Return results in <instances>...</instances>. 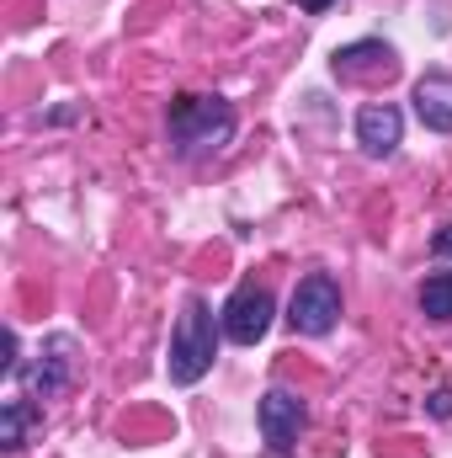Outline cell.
Masks as SVG:
<instances>
[{"label": "cell", "mask_w": 452, "mask_h": 458, "mask_svg": "<svg viewBox=\"0 0 452 458\" xmlns=\"http://www.w3.org/2000/svg\"><path fill=\"white\" fill-rule=\"evenodd\" d=\"M234 107L224 97H176L165 107V133H171V149L181 160H203V155H219L229 139H234Z\"/></svg>", "instance_id": "cell-1"}, {"label": "cell", "mask_w": 452, "mask_h": 458, "mask_svg": "<svg viewBox=\"0 0 452 458\" xmlns=\"http://www.w3.org/2000/svg\"><path fill=\"white\" fill-rule=\"evenodd\" d=\"M213 357H219V326H213V310H208L203 299H187L181 315H176V331H171V357H165L171 384L192 389V384L213 368Z\"/></svg>", "instance_id": "cell-2"}, {"label": "cell", "mask_w": 452, "mask_h": 458, "mask_svg": "<svg viewBox=\"0 0 452 458\" xmlns=\"http://www.w3.org/2000/svg\"><path fill=\"white\" fill-rule=\"evenodd\" d=\"M336 320H340V283L331 272H309L288 299V326L298 336H331Z\"/></svg>", "instance_id": "cell-3"}, {"label": "cell", "mask_w": 452, "mask_h": 458, "mask_svg": "<svg viewBox=\"0 0 452 458\" xmlns=\"http://www.w3.org/2000/svg\"><path fill=\"white\" fill-rule=\"evenodd\" d=\"M272 320H277V304H272V293H266L261 283H239V288L229 293V304H224V336L234 346H255L266 331H272Z\"/></svg>", "instance_id": "cell-4"}, {"label": "cell", "mask_w": 452, "mask_h": 458, "mask_svg": "<svg viewBox=\"0 0 452 458\" xmlns=\"http://www.w3.org/2000/svg\"><path fill=\"white\" fill-rule=\"evenodd\" d=\"M255 421H261L266 448H272L277 458H288L293 448H298V432H304L309 411H304V400H298V394H288V389H266V394H261Z\"/></svg>", "instance_id": "cell-5"}, {"label": "cell", "mask_w": 452, "mask_h": 458, "mask_svg": "<svg viewBox=\"0 0 452 458\" xmlns=\"http://www.w3.org/2000/svg\"><path fill=\"white\" fill-rule=\"evenodd\" d=\"M399 139H405V113H399L394 102H367V107L356 113V144H362L372 160H389V155L399 149Z\"/></svg>", "instance_id": "cell-6"}, {"label": "cell", "mask_w": 452, "mask_h": 458, "mask_svg": "<svg viewBox=\"0 0 452 458\" xmlns=\"http://www.w3.org/2000/svg\"><path fill=\"white\" fill-rule=\"evenodd\" d=\"M75 373H80L75 336H48V342H43V357H38V368H32V394L54 400V394H64V389L75 384Z\"/></svg>", "instance_id": "cell-7"}, {"label": "cell", "mask_w": 452, "mask_h": 458, "mask_svg": "<svg viewBox=\"0 0 452 458\" xmlns=\"http://www.w3.org/2000/svg\"><path fill=\"white\" fill-rule=\"evenodd\" d=\"M331 70H336L340 81H362V75H394V70H399V59H394V48H389V43L362 38V43H346V48H336Z\"/></svg>", "instance_id": "cell-8"}, {"label": "cell", "mask_w": 452, "mask_h": 458, "mask_svg": "<svg viewBox=\"0 0 452 458\" xmlns=\"http://www.w3.org/2000/svg\"><path fill=\"white\" fill-rule=\"evenodd\" d=\"M415 117L431 128V133H452V75L448 70H426L415 81Z\"/></svg>", "instance_id": "cell-9"}, {"label": "cell", "mask_w": 452, "mask_h": 458, "mask_svg": "<svg viewBox=\"0 0 452 458\" xmlns=\"http://www.w3.org/2000/svg\"><path fill=\"white\" fill-rule=\"evenodd\" d=\"M38 427H43L38 400H27V394L5 400V411H0V448H5V454H21V448L32 443V432H38Z\"/></svg>", "instance_id": "cell-10"}, {"label": "cell", "mask_w": 452, "mask_h": 458, "mask_svg": "<svg viewBox=\"0 0 452 458\" xmlns=\"http://www.w3.org/2000/svg\"><path fill=\"white\" fill-rule=\"evenodd\" d=\"M421 315L426 320H452V272H426V283H421Z\"/></svg>", "instance_id": "cell-11"}, {"label": "cell", "mask_w": 452, "mask_h": 458, "mask_svg": "<svg viewBox=\"0 0 452 458\" xmlns=\"http://www.w3.org/2000/svg\"><path fill=\"white\" fill-rule=\"evenodd\" d=\"M426 411H431L437 421H448V416H452V389H448V384H442V389H437V394L426 400Z\"/></svg>", "instance_id": "cell-12"}, {"label": "cell", "mask_w": 452, "mask_h": 458, "mask_svg": "<svg viewBox=\"0 0 452 458\" xmlns=\"http://www.w3.org/2000/svg\"><path fill=\"white\" fill-rule=\"evenodd\" d=\"M0 368L16 373V331H11V326H5V357H0Z\"/></svg>", "instance_id": "cell-13"}, {"label": "cell", "mask_w": 452, "mask_h": 458, "mask_svg": "<svg viewBox=\"0 0 452 458\" xmlns=\"http://www.w3.org/2000/svg\"><path fill=\"white\" fill-rule=\"evenodd\" d=\"M437 250H442V256H452V225L437 229Z\"/></svg>", "instance_id": "cell-14"}, {"label": "cell", "mask_w": 452, "mask_h": 458, "mask_svg": "<svg viewBox=\"0 0 452 458\" xmlns=\"http://www.w3.org/2000/svg\"><path fill=\"white\" fill-rule=\"evenodd\" d=\"M293 5H298V11H314V16H320V11H325L331 0H293Z\"/></svg>", "instance_id": "cell-15"}]
</instances>
